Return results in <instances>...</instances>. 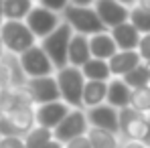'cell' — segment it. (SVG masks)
<instances>
[{"label": "cell", "instance_id": "obj_16", "mask_svg": "<svg viewBox=\"0 0 150 148\" xmlns=\"http://www.w3.org/2000/svg\"><path fill=\"white\" fill-rule=\"evenodd\" d=\"M130 96H132V89L126 85L122 79H116L112 77L108 81V93H105V103L114 110H124L130 106Z\"/></svg>", "mask_w": 150, "mask_h": 148}, {"label": "cell", "instance_id": "obj_34", "mask_svg": "<svg viewBox=\"0 0 150 148\" xmlns=\"http://www.w3.org/2000/svg\"><path fill=\"white\" fill-rule=\"evenodd\" d=\"M43 148H65V146H63L61 142H57V140H51L49 144H47V146H43Z\"/></svg>", "mask_w": 150, "mask_h": 148}, {"label": "cell", "instance_id": "obj_1", "mask_svg": "<svg viewBox=\"0 0 150 148\" xmlns=\"http://www.w3.org/2000/svg\"><path fill=\"white\" fill-rule=\"evenodd\" d=\"M61 21L67 23L75 35H83V37H93V35L105 30L93 10V4L75 6L73 2H67V6L61 12Z\"/></svg>", "mask_w": 150, "mask_h": 148}, {"label": "cell", "instance_id": "obj_17", "mask_svg": "<svg viewBox=\"0 0 150 148\" xmlns=\"http://www.w3.org/2000/svg\"><path fill=\"white\" fill-rule=\"evenodd\" d=\"M108 33H110L112 41L116 43V49L118 51H136L138 41H140V33L130 23H124V25L116 26V28H112Z\"/></svg>", "mask_w": 150, "mask_h": 148}, {"label": "cell", "instance_id": "obj_31", "mask_svg": "<svg viewBox=\"0 0 150 148\" xmlns=\"http://www.w3.org/2000/svg\"><path fill=\"white\" fill-rule=\"evenodd\" d=\"M120 148H148V146H144L142 142H130V140H122V142H120Z\"/></svg>", "mask_w": 150, "mask_h": 148}, {"label": "cell", "instance_id": "obj_7", "mask_svg": "<svg viewBox=\"0 0 150 148\" xmlns=\"http://www.w3.org/2000/svg\"><path fill=\"white\" fill-rule=\"evenodd\" d=\"M87 130H89V126L85 120V110H69L65 120L53 130V140H57L65 146L67 142H71L75 138L85 136Z\"/></svg>", "mask_w": 150, "mask_h": 148}, {"label": "cell", "instance_id": "obj_13", "mask_svg": "<svg viewBox=\"0 0 150 148\" xmlns=\"http://www.w3.org/2000/svg\"><path fill=\"white\" fill-rule=\"evenodd\" d=\"M138 65H142L140 57L136 51H118L110 61H108V67H110V75L116 77V79H122L124 75H128L132 69H136Z\"/></svg>", "mask_w": 150, "mask_h": 148}, {"label": "cell", "instance_id": "obj_14", "mask_svg": "<svg viewBox=\"0 0 150 148\" xmlns=\"http://www.w3.org/2000/svg\"><path fill=\"white\" fill-rule=\"evenodd\" d=\"M87 43H89V53H91V59H100V61H110L118 49H116V43L112 41L110 33L103 30V33H98L93 37H87Z\"/></svg>", "mask_w": 150, "mask_h": 148}, {"label": "cell", "instance_id": "obj_25", "mask_svg": "<svg viewBox=\"0 0 150 148\" xmlns=\"http://www.w3.org/2000/svg\"><path fill=\"white\" fill-rule=\"evenodd\" d=\"M130 108L136 110L138 114H150V85L146 87H138V89H132V96H130Z\"/></svg>", "mask_w": 150, "mask_h": 148}, {"label": "cell", "instance_id": "obj_33", "mask_svg": "<svg viewBox=\"0 0 150 148\" xmlns=\"http://www.w3.org/2000/svg\"><path fill=\"white\" fill-rule=\"evenodd\" d=\"M136 6L142 8V10H146V12H150V0H140V2H136Z\"/></svg>", "mask_w": 150, "mask_h": 148}, {"label": "cell", "instance_id": "obj_22", "mask_svg": "<svg viewBox=\"0 0 150 148\" xmlns=\"http://www.w3.org/2000/svg\"><path fill=\"white\" fill-rule=\"evenodd\" d=\"M126 6L130 8L128 23L134 26L140 35H150V12L142 10V8H138L136 2H126Z\"/></svg>", "mask_w": 150, "mask_h": 148}, {"label": "cell", "instance_id": "obj_10", "mask_svg": "<svg viewBox=\"0 0 150 148\" xmlns=\"http://www.w3.org/2000/svg\"><path fill=\"white\" fill-rule=\"evenodd\" d=\"M26 91L33 99V106H45L51 101H59V87L55 81V75L49 77H37V79H26L25 83Z\"/></svg>", "mask_w": 150, "mask_h": 148}, {"label": "cell", "instance_id": "obj_27", "mask_svg": "<svg viewBox=\"0 0 150 148\" xmlns=\"http://www.w3.org/2000/svg\"><path fill=\"white\" fill-rule=\"evenodd\" d=\"M136 53H138V57H140L142 63H148L150 61V35H140Z\"/></svg>", "mask_w": 150, "mask_h": 148}, {"label": "cell", "instance_id": "obj_26", "mask_svg": "<svg viewBox=\"0 0 150 148\" xmlns=\"http://www.w3.org/2000/svg\"><path fill=\"white\" fill-rule=\"evenodd\" d=\"M122 81H124L130 89H138V87H146V85H150V77H148V71H146L144 63L138 65L136 69H132L128 75H124Z\"/></svg>", "mask_w": 150, "mask_h": 148}, {"label": "cell", "instance_id": "obj_35", "mask_svg": "<svg viewBox=\"0 0 150 148\" xmlns=\"http://www.w3.org/2000/svg\"><path fill=\"white\" fill-rule=\"evenodd\" d=\"M2 23H4V16H2V2H0V26H2Z\"/></svg>", "mask_w": 150, "mask_h": 148}, {"label": "cell", "instance_id": "obj_39", "mask_svg": "<svg viewBox=\"0 0 150 148\" xmlns=\"http://www.w3.org/2000/svg\"><path fill=\"white\" fill-rule=\"evenodd\" d=\"M148 148H150V146H148Z\"/></svg>", "mask_w": 150, "mask_h": 148}, {"label": "cell", "instance_id": "obj_30", "mask_svg": "<svg viewBox=\"0 0 150 148\" xmlns=\"http://www.w3.org/2000/svg\"><path fill=\"white\" fill-rule=\"evenodd\" d=\"M65 148H91V144H89L87 136H79V138L71 140V142H67Z\"/></svg>", "mask_w": 150, "mask_h": 148}, {"label": "cell", "instance_id": "obj_18", "mask_svg": "<svg viewBox=\"0 0 150 148\" xmlns=\"http://www.w3.org/2000/svg\"><path fill=\"white\" fill-rule=\"evenodd\" d=\"M10 124L16 128V132L21 136H25L26 132H30L35 128V106H16L14 110L4 114Z\"/></svg>", "mask_w": 150, "mask_h": 148}, {"label": "cell", "instance_id": "obj_12", "mask_svg": "<svg viewBox=\"0 0 150 148\" xmlns=\"http://www.w3.org/2000/svg\"><path fill=\"white\" fill-rule=\"evenodd\" d=\"M69 106H65L61 99L59 101H51L45 106H37L35 108V126H41L45 130H55L59 124L65 120V116L69 114Z\"/></svg>", "mask_w": 150, "mask_h": 148}, {"label": "cell", "instance_id": "obj_23", "mask_svg": "<svg viewBox=\"0 0 150 148\" xmlns=\"http://www.w3.org/2000/svg\"><path fill=\"white\" fill-rule=\"evenodd\" d=\"M87 140L91 148H120V136H114L110 132H103V130H96V128H89L87 130Z\"/></svg>", "mask_w": 150, "mask_h": 148}, {"label": "cell", "instance_id": "obj_21", "mask_svg": "<svg viewBox=\"0 0 150 148\" xmlns=\"http://www.w3.org/2000/svg\"><path fill=\"white\" fill-rule=\"evenodd\" d=\"M81 75H83L85 81H110L112 79L108 63L100 61V59H89L81 67Z\"/></svg>", "mask_w": 150, "mask_h": 148}, {"label": "cell", "instance_id": "obj_15", "mask_svg": "<svg viewBox=\"0 0 150 148\" xmlns=\"http://www.w3.org/2000/svg\"><path fill=\"white\" fill-rule=\"evenodd\" d=\"M91 59V53H89V43H87V37L83 35H75L69 41V47H67V65L81 69L87 61Z\"/></svg>", "mask_w": 150, "mask_h": 148}, {"label": "cell", "instance_id": "obj_36", "mask_svg": "<svg viewBox=\"0 0 150 148\" xmlns=\"http://www.w3.org/2000/svg\"><path fill=\"white\" fill-rule=\"evenodd\" d=\"M144 67H146V71H148V77H150V61H148V63H144Z\"/></svg>", "mask_w": 150, "mask_h": 148}, {"label": "cell", "instance_id": "obj_2", "mask_svg": "<svg viewBox=\"0 0 150 148\" xmlns=\"http://www.w3.org/2000/svg\"><path fill=\"white\" fill-rule=\"evenodd\" d=\"M55 81H57V87H59V98H61V101L65 106H69L71 110H83L81 96H83L85 79L81 75V69L67 65V67H63V69L57 71Z\"/></svg>", "mask_w": 150, "mask_h": 148}, {"label": "cell", "instance_id": "obj_38", "mask_svg": "<svg viewBox=\"0 0 150 148\" xmlns=\"http://www.w3.org/2000/svg\"><path fill=\"white\" fill-rule=\"evenodd\" d=\"M0 140H2V138H0Z\"/></svg>", "mask_w": 150, "mask_h": 148}, {"label": "cell", "instance_id": "obj_20", "mask_svg": "<svg viewBox=\"0 0 150 148\" xmlns=\"http://www.w3.org/2000/svg\"><path fill=\"white\" fill-rule=\"evenodd\" d=\"M30 8H33V2H28V0H2V16H4V21L25 23Z\"/></svg>", "mask_w": 150, "mask_h": 148}, {"label": "cell", "instance_id": "obj_37", "mask_svg": "<svg viewBox=\"0 0 150 148\" xmlns=\"http://www.w3.org/2000/svg\"><path fill=\"white\" fill-rule=\"evenodd\" d=\"M2 53H4V49H2V47H0V59H2Z\"/></svg>", "mask_w": 150, "mask_h": 148}, {"label": "cell", "instance_id": "obj_19", "mask_svg": "<svg viewBox=\"0 0 150 148\" xmlns=\"http://www.w3.org/2000/svg\"><path fill=\"white\" fill-rule=\"evenodd\" d=\"M105 93H108V81H85L81 96L83 110H91L96 106L105 103Z\"/></svg>", "mask_w": 150, "mask_h": 148}, {"label": "cell", "instance_id": "obj_29", "mask_svg": "<svg viewBox=\"0 0 150 148\" xmlns=\"http://www.w3.org/2000/svg\"><path fill=\"white\" fill-rule=\"evenodd\" d=\"M0 148H25V144H23V138H2Z\"/></svg>", "mask_w": 150, "mask_h": 148}, {"label": "cell", "instance_id": "obj_32", "mask_svg": "<svg viewBox=\"0 0 150 148\" xmlns=\"http://www.w3.org/2000/svg\"><path fill=\"white\" fill-rule=\"evenodd\" d=\"M142 144L144 146H150V114H148V120H146V136H144Z\"/></svg>", "mask_w": 150, "mask_h": 148}, {"label": "cell", "instance_id": "obj_3", "mask_svg": "<svg viewBox=\"0 0 150 148\" xmlns=\"http://www.w3.org/2000/svg\"><path fill=\"white\" fill-rule=\"evenodd\" d=\"M35 45H37V39L26 28L25 23H12V21L2 23V26H0V47H4L6 53L18 57Z\"/></svg>", "mask_w": 150, "mask_h": 148}, {"label": "cell", "instance_id": "obj_9", "mask_svg": "<svg viewBox=\"0 0 150 148\" xmlns=\"http://www.w3.org/2000/svg\"><path fill=\"white\" fill-rule=\"evenodd\" d=\"M93 10L105 30H112L128 23V14H130V8L126 6V2H118V0H98L93 2Z\"/></svg>", "mask_w": 150, "mask_h": 148}, {"label": "cell", "instance_id": "obj_28", "mask_svg": "<svg viewBox=\"0 0 150 148\" xmlns=\"http://www.w3.org/2000/svg\"><path fill=\"white\" fill-rule=\"evenodd\" d=\"M41 6H43V8H47L49 12L61 14V12H63V8L67 6V0H61V2H51V0H43V2H41Z\"/></svg>", "mask_w": 150, "mask_h": 148}, {"label": "cell", "instance_id": "obj_6", "mask_svg": "<svg viewBox=\"0 0 150 148\" xmlns=\"http://www.w3.org/2000/svg\"><path fill=\"white\" fill-rule=\"evenodd\" d=\"M61 23H63V21H61V14L49 12V10L43 8L41 4H33L30 12L26 14V18H25L26 28L33 33L35 39H41V41H43L45 37H49Z\"/></svg>", "mask_w": 150, "mask_h": 148}, {"label": "cell", "instance_id": "obj_5", "mask_svg": "<svg viewBox=\"0 0 150 148\" xmlns=\"http://www.w3.org/2000/svg\"><path fill=\"white\" fill-rule=\"evenodd\" d=\"M18 59V67L26 79H37V77H49L55 73V67L49 61V57L45 55V51L39 45L26 49L23 55L16 57Z\"/></svg>", "mask_w": 150, "mask_h": 148}, {"label": "cell", "instance_id": "obj_24", "mask_svg": "<svg viewBox=\"0 0 150 148\" xmlns=\"http://www.w3.org/2000/svg\"><path fill=\"white\" fill-rule=\"evenodd\" d=\"M51 140H53V132L41 128V126H35L30 132H26L23 136L25 148H43V146H47Z\"/></svg>", "mask_w": 150, "mask_h": 148}, {"label": "cell", "instance_id": "obj_11", "mask_svg": "<svg viewBox=\"0 0 150 148\" xmlns=\"http://www.w3.org/2000/svg\"><path fill=\"white\" fill-rule=\"evenodd\" d=\"M85 120L89 128L110 132L114 136H120V128H118V110L110 108L108 103L96 106L91 110H85Z\"/></svg>", "mask_w": 150, "mask_h": 148}, {"label": "cell", "instance_id": "obj_8", "mask_svg": "<svg viewBox=\"0 0 150 148\" xmlns=\"http://www.w3.org/2000/svg\"><path fill=\"white\" fill-rule=\"evenodd\" d=\"M146 120L148 116L138 114L136 110H132L130 106L118 112V128H120V136L130 142H142L146 136Z\"/></svg>", "mask_w": 150, "mask_h": 148}, {"label": "cell", "instance_id": "obj_4", "mask_svg": "<svg viewBox=\"0 0 150 148\" xmlns=\"http://www.w3.org/2000/svg\"><path fill=\"white\" fill-rule=\"evenodd\" d=\"M73 37V30L69 28L67 23H61L49 37H45L41 41V49L45 51V55L49 57V61L53 63L55 71L67 67V47H69V41Z\"/></svg>", "mask_w": 150, "mask_h": 148}]
</instances>
